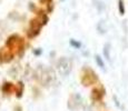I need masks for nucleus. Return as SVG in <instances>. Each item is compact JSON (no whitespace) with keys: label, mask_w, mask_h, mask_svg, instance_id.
<instances>
[{"label":"nucleus","mask_w":128,"mask_h":111,"mask_svg":"<svg viewBox=\"0 0 128 111\" xmlns=\"http://www.w3.org/2000/svg\"><path fill=\"white\" fill-rule=\"evenodd\" d=\"M96 60H97V62L99 63V66H100V68H104V62L102 61V59H100V57H96Z\"/></svg>","instance_id":"7ed1b4c3"},{"label":"nucleus","mask_w":128,"mask_h":111,"mask_svg":"<svg viewBox=\"0 0 128 111\" xmlns=\"http://www.w3.org/2000/svg\"><path fill=\"white\" fill-rule=\"evenodd\" d=\"M119 13L124 14L125 13V7H124V1L119 0Z\"/></svg>","instance_id":"f03ea898"},{"label":"nucleus","mask_w":128,"mask_h":111,"mask_svg":"<svg viewBox=\"0 0 128 111\" xmlns=\"http://www.w3.org/2000/svg\"><path fill=\"white\" fill-rule=\"evenodd\" d=\"M105 93H106L105 88L102 87V86H99V87H96L92 90V100H95V101H100L102 98H104Z\"/></svg>","instance_id":"f257e3e1"}]
</instances>
